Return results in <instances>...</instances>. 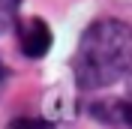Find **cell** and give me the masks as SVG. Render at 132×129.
<instances>
[{"label": "cell", "instance_id": "1", "mask_svg": "<svg viewBox=\"0 0 132 129\" xmlns=\"http://www.w3.org/2000/svg\"><path fill=\"white\" fill-rule=\"evenodd\" d=\"M72 75L81 90H102L132 75V27L120 18L93 21L78 39Z\"/></svg>", "mask_w": 132, "mask_h": 129}, {"label": "cell", "instance_id": "2", "mask_svg": "<svg viewBox=\"0 0 132 129\" xmlns=\"http://www.w3.org/2000/svg\"><path fill=\"white\" fill-rule=\"evenodd\" d=\"M15 27H18V48L24 57L39 60V57L48 54L54 36H51L48 24L42 18H24V21H15Z\"/></svg>", "mask_w": 132, "mask_h": 129}, {"label": "cell", "instance_id": "3", "mask_svg": "<svg viewBox=\"0 0 132 129\" xmlns=\"http://www.w3.org/2000/svg\"><path fill=\"white\" fill-rule=\"evenodd\" d=\"M93 117L105 120V123H114V126L132 129V93L126 99H111V102L93 105Z\"/></svg>", "mask_w": 132, "mask_h": 129}, {"label": "cell", "instance_id": "4", "mask_svg": "<svg viewBox=\"0 0 132 129\" xmlns=\"http://www.w3.org/2000/svg\"><path fill=\"white\" fill-rule=\"evenodd\" d=\"M18 6H21V0H0V33H6V30L15 27Z\"/></svg>", "mask_w": 132, "mask_h": 129}, {"label": "cell", "instance_id": "5", "mask_svg": "<svg viewBox=\"0 0 132 129\" xmlns=\"http://www.w3.org/2000/svg\"><path fill=\"white\" fill-rule=\"evenodd\" d=\"M6 129H54V123L39 120V117H15Z\"/></svg>", "mask_w": 132, "mask_h": 129}, {"label": "cell", "instance_id": "6", "mask_svg": "<svg viewBox=\"0 0 132 129\" xmlns=\"http://www.w3.org/2000/svg\"><path fill=\"white\" fill-rule=\"evenodd\" d=\"M6 75H9V72H6V66L0 63V90H3V84H6Z\"/></svg>", "mask_w": 132, "mask_h": 129}, {"label": "cell", "instance_id": "7", "mask_svg": "<svg viewBox=\"0 0 132 129\" xmlns=\"http://www.w3.org/2000/svg\"><path fill=\"white\" fill-rule=\"evenodd\" d=\"M129 93H132V87H129Z\"/></svg>", "mask_w": 132, "mask_h": 129}]
</instances>
